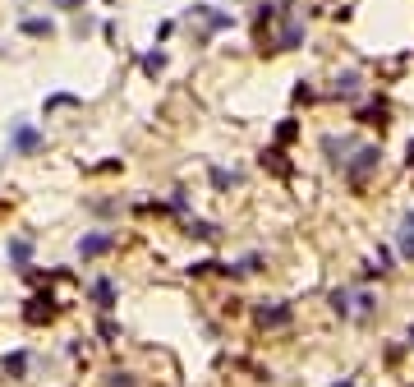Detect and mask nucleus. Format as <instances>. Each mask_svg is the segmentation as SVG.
Wrapping results in <instances>:
<instances>
[{"instance_id": "nucleus-21", "label": "nucleus", "mask_w": 414, "mask_h": 387, "mask_svg": "<svg viewBox=\"0 0 414 387\" xmlns=\"http://www.w3.org/2000/svg\"><path fill=\"white\" fill-rule=\"evenodd\" d=\"M378 272H391V249L378 245Z\"/></svg>"}, {"instance_id": "nucleus-24", "label": "nucleus", "mask_w": 414, "mask_h": 387, "mask_svg": "<svg viewBox=\"0 0 414 387\" xmlns=\"http://www.w3.org/2000/svg\"><path fill=\"white\" fill-rule=\"evenodd\" d=\"M83 0H55V9H78Z\"/></svg>"}, {"instance_id": "nucleus-6", "label": "nucleus", "mask_w": 414, "mask_h": 387, "mask_svg": "<svg viewBox=\"0 0 414 387\" xmlns=\"http://www.w3.org/2000/svg\"><path fill=\"white\" fill-rule=\"evenodd\" d=\"M331 97H336V102H359V97H363V79L354 70L336 74V88H331Z\"/></svg>"}, {"instance_id": "nucleus-16", "label": "nucleus", "mask_w": 414, "mask_h": 387, "mask_svg": "<svg viewBox=\"0 0 414 387\" xmlns=\"http://www.w3.org/2000/svg\"><path fill=\"white\" fill-rule=\"evenodd\" d=\"M18 28H23L28 37H51V18H23Z\"/></svg>"}, {"instance_id": "nucleus-10", "label": "nucleus", "mask_w": 414, "mask_h": 387, "mask_svg": "<svg viewBox=\"0 0 414 387\" xmlns=\"http://www.w3.org/2000/svg\"><path fill=\"white\" fill-rule=\"evenodd\" d=\"M92 299H97L102 314H111V309H115V282H111V277H97V282H92Z\"/></svg>"}, {"instance_id": "nucleus-20", "label": "nucleus", "mask_w": 414, "mask_h": 387, "mask_svg": "<svg viewBox=\"0 0 414 387\" xmlns=\"http://www.w3.org/2000/svg\"><path fill=\"white\" fill-rule=\"evenodd\" d=\"M106 387H138V383H134V373H111Z\"/></svg>"}, {"instance_id": "nucleus-8", "label": "nucleus", "mask_w": 414, "mask_h": 387, "mask_svg": "<svg viewBox=\"0 0 414 387\" xmlns=\"http://www.w3.org/2000/svg\"><path fill=\"white\" fill-rule=\"evenodd\" d=\"M327 304H331V314H336V318H354V290L350 286H336L327 295Z\"/></svg>"}, {"instance_id": "nucleus-19", "label": "nucleus", "mask_w": 414, "mask_h": 387, "mask_svg": "<svg viewBox=\"0 0 414 387\" xmlns=\"http://www.w3.org/2000/svg\"><path fill=\"white\" fill-rule=\"evenodd\" d=\"M171 208H175V212H184V217H189V194H184V189H175V194H171Z\"/></svg>"}, {"instance_id": "nucleus-9", "label": "nucleus", "mask_w": 414, "mask_h": 387, "mask_svg": "<svg viewBox=\"0 0 414 387\" xmlns=\"http://www.w3.org/2000/svg\"><path fill=\"white\" fill-rule=\"evenodd\" d=\"M378 314V295L373 290H354V323H373Z\"/></svg>"}, {"instance_id": "nucleus-22", "label": "nucleus", "mask_w": 414, "mask_h": 387, "mask_svg": "<svg viewBox=\"0 0 414 387\" xmlns=\"http://www.w3.org/2000/svg\"><path fill=\"white\" fill-rule=\"evenodd\" d=\"M102 336H106V341H115V336H120V327H115L111 318H102Z\"/></svg>"}, {"instance_id": "nucleus-5", "label": "nucleus", "mask_w": 414, "mask_h": 387, "mask_svg": "<svg viewBox=\"0 0 414 387\" xmlns=\"http://www.w3.org/2000/svg\"><path fill=\"white\" fill-rule=\"evenodd\" d=\"M290 318H294L290 304H258V309H253V323H258V327H285Z\"/></svg>"}, {"instance_id": "nucleus-7", "label": "nucleus", "mask_w": 414, "mask_h": 387, "mask_svg": "<svg viewBox=\"0 0 414 387\" xmlns=\"http://www.w3.org/2000/svg\"><path fill=\"white\" fill-rule=\"evenodd\" d=\"M359 143L354 139H341V134H322V152H327L331 166H345V152H354Z\"/></svg>"}, {"instance_id": "nucleus-1", "label": "nucleus", "mask_w": 414, "mask_h": 387, "mask_svg": "<svg viewBox=\"0 0 414 387\" xmlns=\"http://www.w3.org/2000/svg\"><path fill=\"white\" fill-rule=\"evenodd\" d=\"M378 166H382V148H378V143H359V148L345 157L341 171H345V180H350L354 189H363V185H368V176H373Z\"/></svg>"}, {"instance_id": "nucleus-12", "label": "nucleus", "mask_w": 414, "mask_h": 387, "mask_svg": "<svg viewBox=\"0 0 414 387\" xmlns=\"http://www.w3.org/2000/svg\"><path fill=\"white\" fill-rule=\"evenodd\" d=\"M396 254L405 258V263H414V226H405V221H400V230H396Z\"/></svg>"}, {"instance_id": "nucleus-23", "label": "nucleus", "mask_w": 414, "mask_h": 387, "mask_svg": "<svg viewBox=\"0 0 414 387\" xmlns=\"http://www.w3.org/2000/svg\"><path fill=\"white\" fill-rule=\"evenodd\" d=\"M294 134H299V129H294V124H290V120H285V124H281V129H276V139H281V143H290V139H294Z\"/></svg>"}, {"instance_id": "nucleus-18", "label": "nucleus", "mask_w": 414, "mask_h": 387, "mask_svg": "<svg viewBox=\"0 0 414 387\" xmlns=\"http://www.w3.org/2000/svg\"><path fill=\"white\" fill-rule=\"evenodd\" d=\"M212 185H216V189H230V185H240V176H235V171L212 166Z\"/></svg>"}, {"instance_id": "nucleus-14", "label": "nucleus", "mask_w": 414, "mask_h": 387, "mask_svg": "<svg viewBox=\"0 0 414 387\" xmlns=\"http://www.w3.org/2000/svg\"><path fill=\"white\" fill-rule=\"evenodd\" d=\"M184 226H189V235H193V240H216V235H221V230H216L212 221H203V217H189Z\"/></svg>"}, {"instance_id": "nucleus-4", "label": "nucleus", "mask_w": 414, "mask_h": 387, "mask_svg": "<svg viewBox=\"0 0 414 387\" xmlns=\"http://www.w3.org/2000/svg\"><path fill=\"white\" fill-rule=\"evenodd\" d=\"M9 143H14V152H37L42 148V134H37L28 120H14L9 124Z\"/></svg>"}, {"instance_id": "nucleus-15", "label": "nucleus", "mask_w": 414, "mask_h": 387, "mask_svg": "<svg viewBox=\"0 0 414 387\" xmlns=\"http://www.w3.org/2000/svg\"><path fill=\"white\" fill-rule=\"evenodd\" d=\"M161 70H166V51H147L143 55V74H147V79H156Z\"/></svg>"}, {"instance_id": "nucleus-26", "label": "nucleus", "mask_w": 414, "mask_h": 387, "mask_svg": "<svg viewBox=\"0 0 414 387\" xmlns=\"http://www.w3.org/2000/svg\"><path fill=\"white\" fill-rule=\"evenodd\" d=\"M331 387H354V378H341V383H331Z\"/></svg>"}, {"instance_id": "nucleus-11", "label": "nucleus", "mask_w": 414, "mask_h": 387, "mask_svg": "<svg viewBox=\"0 0 414 387\" xmlns=\"http://www.w3.org/2000/svg\"><path fill=\"white\" fill-rule=\"evenodd\" d=\"M28 258H33V235H14V240H9V263L28 267Z\"/></svg>"}, {"instance_id": "nucleus-28", "label": "nucleus", "mask_w": 414, "mask_h": 387, "mask_svg": "<svg viewBox=\"0 0 414 387\" xmlns=\"http://www.w3.org/2000/svg\"><path fill=\"white\" fill-rule=\"evenodd\" d=\"M410 346H414V323H410Z\"/></svg>"}, {"instance_id": "nucleus-2", "label": "nucleus", "mask_w": 414, "mask_h": 387, "mask_svg": "<svg viewBox=\"0 0 414 387\" xmlns=\"http://www.w3.org/2000/svg\"><path fill=\"white\" fill-rule=\"evenodd\" d=\"M294 46H304V18L290 14V9H281V28H276V37L262 51H294Z\"/></svg>"}, {"instance_id": "nucleus-17", "label": "nucleus", "mask_w": 414, "mask_h": 387, "mask_svg": "<svg viewBox=\"0 0 414 387\" xmlns=\"http://www.w3.org/2000/svg\"><path fill=\"white\" fill-rule=\"evenodd\" d=\"M359 124H378V129H382V124H387V106H363Z\"/></svg>"}, {"instance_id": "nucleus-3", "label": "nucleus", "mask_w": 414, "mask_h": 387, "mask_svg": "<svg viewBox=\"0 0 414 387\" xmlns=\"http://www.w3.org/2000/svg\"><path fill=\"white\" fill-rule=\"evenodd\" d=\"M111 249H115L111 230H92V235L78 240V258H102V254H111Z\"/></svg>"}, {"instance_id": "nucleus-25", "label": "nucleus", "mask_w": 414, "mask_h": 387, "mask_svg": "<svg viewBox=\"0 0 414 387\" xmlns=\"http://www.w3.org/2000/svg\"><path fill=\"white\" fill-rule=\"evenodd\" d=\"M405 157H410V166H414V139H410V148H405Z\"/></svg>"}, {"instance_id": "nucleus-27", "label": "nucleus", "mask_w": 414, "mask_h": 387, "mask_svg": "<svg viewBox=\"0 0 414 387\" xmlns=\"http://www.w3.org/2000/svg\"><path fill=\"white\" fill-rule=\"evenodd\" d=\"M405 226H414V208H410V212H405Z\"/></svg>"}, {"instance_id": "nucleus-13", "label": "nucleus", "mask_w": 414, "mask_h": 387, "mask_svg": "<svg viewBox=\"0 0 414 387\" xmlns=\"http://www.w3.org/2000/svg\"><path fill=\"white\" fill-rule=\"evenodd\" d=\"M28 364H33V355H28V351L5 355V373H9V378H23V373H28Z\"/></svg>"}]
</instances>
